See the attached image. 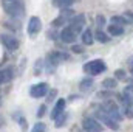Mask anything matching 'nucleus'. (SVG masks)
<instances>
[{
    "label": "nucleus",
    "mask_w": 133,
    "mask_h": 132,
    "mask_svg": "<svg viewBox=\"0 0 133 132\" xmlns=\"http://www.w3.org/2000/svg\"><path fill=\"white\" fill-rule=\"evenodd\" d=\"M5 9L12 17H22L25 14V6H23L22 0H6L5 2Z\"/></svg>",
    "instance_id": "1"
},
{
    "label": "nucleus",
    "mask_w": 133,
    "mask_h": 132,
    "mask_svg": "<svg viewBox=\"0 0 133 132\" xmlns=\"http://www.w3.org/2000/svg\"><path fill=\"white\" fill-rule=\"evenodd\" d=\"M105 70H107V65H105V62H104V61H101V59L90 61V62H87V64L84 65V71H85L87 75H90V76L101 75V73H102V71H105Z\"/></svg>",
    "instance_id": "2"
},
{
    "label": "nucleus",
    "mask_w": 133,
    "mask_h": 132,
    "mask_svg": "<svg viewBox=\"0 0 133 132\" xmlns=\"http://www.w3.org/2000/svg\"><path fill=\"white\" fill-rule=\"evenodd\" d=\"M102 109H104V110L107 112V115L111 117L115 121H121V120H122V113L119 112V107H118V104H116L113 99H107V101L104 103Z\"/></svg>",
    "instance_id": "3"
},
{
    "label": "nucleus",
    "mask_w": 133,
    "mask_h": 132,
    "mask_svg": "<svg viewBox=\"0 0 133 132\" xmlns=\"http://www.w3.org/2000/svg\"><path fill=\"white\" fill-rule=\"evenodd\" d=\"M96 118L99 120L101 123H104L105 126H108L110 129H113V131H118V129H119L118 121H115L111 117H108V115H107V112H105L104 109H99V110L96 112Z\"/></svg>",
    "instance_id": "4"
},
{
    "label": "nucleus",
    "mask_w": 133,
    "mask_h": 132,
    "mask_svg": "<svg viewBox=\"0 0 133 132\" xmlns=\"http://www.w3.org/2000/svg\"><path fill=\"white\" fill-rule=\"evenodd\" d=\"M48 93V84L46 82H39V84H34L30 90V95L33 98H42Z\"/></svg>",
    "instance_id": "5"
},
{
    "label": "nucleus",
    "mask_w": 133,
    "mask_h": 132,
    "mask_svg": "<svg viewBox=\"0 0 133 132\" xmlns=\"http://www.w3.org/2000/svg\"><path fill=\"white\" fill-rule=\"evenodd\" d=\"M84 25H85V16L84 14H77V16H73L71 19H70V27L76 31V33L79 34V31L84 28Z\"/></svg>",
    "instance_id": "6"
},
{
    "label": "nucleus",
    "mask_w": 133,
    "mask_h": 132,
    "mask_svg": "<svg viewBox=\"0 0 133 132\" xmlns=\"http://www.w3.org/2000/svg\"><path fill=\"white\" fill-rule=\"evenodd\" d=\"M40 30H42V22H40V19H39L37 16H33V17L30 19V22H28V34H30L31 37H34Z\"/></svg>",
    "instance_id": "7"
},
{
    "label": "nucleus",
    "mask_w": 133,
    "mask_h": 132,
    "mask_svg": "<svg viewBox=\"0 0 133 132\" xmlns=\"http://www.w3.org/2000/svg\"><path fill=\"white\" fill-rule=\"evenodd\" d=\"M82 124H84V129L88 132H101V129H102L101 123L95 118H84Z\"/></svg>",
    "instance_id": "8"
},
{
    "label": "nucleus",
    "mask_w": 133,
    "mask_h": 132,
    "mask_svg": "<svg viewBox=\"0 0 133 132\" xmlns=\"http://www.w3.org/2000/svg\"><path fill=\"white\" fill-rule=\"evenodd\" d=\"M76 36H77V33L71 27H66V28L62 30V33H61V40L65 42V44H73L76 40Z\"/></svg>",
    "instance_id": "9"
},
{
    "label": "nucleus",
    "mask_w": 133,
    "mask_h": 132,
    "mask_svg": "<svg viewBox=\"0 0 133 132\" xmlns=\"http://www.w3.org/2000/svg\"><path fill=\"white\" fill-rule=\"evenodd\" d=\"M2 42L5 45V48H8L9 51H16L19 48V40L14 37V36H2Z\"/></svg>",
    "instance_id": "10"
},
{
    "label": "nucleus",
    "mask_w": 133,
    "mask_h": 132,
    "mask_svg": "<svg viewBox=\"0 0 133 132\" xmlns=\"http://www.w3.org/2000/svg\"><path fill=\"white\" fill-rule=\"evenodd\" d=\"M68 59H70V56H68L66 53H62V51H53V53L48 55V61L53 62L54 65H57V64L62 62V61H68Z\"/></svg>",
    "instance_id": "11"
},
{
    "label": "nucleus",
    "mask_w": 133,
    "mask_h": 132,
    "mask_svg": "<svg viewBox=\"0 0 133 132\" xmlns=\"http://www.w3.org/2000/svg\"><path fill=\"white\" fill-rule=\"evenodd\" d=\"M65 99L64 98H61V99H57V103H56V106L53 107V110H51V118L53 120H56L59 115H62L64 113V110H65Z\"/></svg>",
    "instance_id": "12"
},
{
    "label": "nucleus",
    "mask_w": 133,
    "mask_h": 132,
    "mask_svg": "<svg viewBox=\"0 0 133 132\" xmlns=\"http://www.w3.org/2000/svg\"><path fill=\"white\" fill-rule=\"evenodd\" d=\"M11 79H12V70L11 68H6V70H2L0 71V84L9 82Z\"/></svg>",
    "instance_id": "13"
},
{
    "label": "nucleus",
    "mask_w": 133,
    "mask_h": 132,
    "mask_svg": "<svg viewBox=\"0 0 133 132\" xmlns=\"http://www.w3.org/2000/svg\"><path fill=\"white\" fill-rule=\"evenodd\" d=\"M82 42H84L85 45H91V44L95 42V36H93V33H91L90 28H87V30L82 33Z\"/></svg>",
    "instance_id": "14"
},
{
    "label": "nucleus",
    "mask_w": 133,
    "mask_h": 132,
    "mask_svg": "<svg viewBox=\"0 0 133 132\" xmlns=\"http://www.w3.org/2000/svg\"><path fill=\"white\" fill-rule=\"evenodd\" d=\"M124 33V27L122 25H116V23H111L108 27V34L110 36H121Z\"/></svg>",
    "instance_id": "15"
},
{
    "label": "nucleus",
    "mask_w": 133,
    "mask_h": 132,
    "mask_svg": "<svg viewBox=\"0 0 133 132\" xmlns=\"http://www.w3.org/2000/svg\"><path fill=\"white\" fill-rule=\"evenodd\" d=\"M74 2H77V0H53V5L54 6H57V8H68V6H71Z\"/></svg>",
    "instance_id": "16"
},
{
    "label": "nucleus",
    "mask_w": 133,
    "mask_h": 132,
    "mask_svg": "<svg viewBox=\"0 0 133 132\" xmlns=\"http://www.w3.org/2000/svg\"><path fill=\"white\" fill-rule=\"evenodd\" d=\"M95 39H96V40H99L101 44H105V42H108V40H110V36H107V34L99 28V30L95 33Z\"/></svg>",
    "instance_id": "17"
},
{
    "label": "nucleus",
    "mask_w": 133,
    "mask_h": 132,
    "mask_svg": "<svg viewBox=\"0 0 133 132\" xmlns=\"http://www.w3.org/2000/svg\"><path fill=\"white\" fill-rule=\"evenodd\" d=\"M116 79H113V78H105L104 81H102V86L105 87V89H108V90H113V89H116Z\"/></svg>",
    "instance_id": "18"
},
{
    "label": "nucleus",
    "mask_w": 133,
    "mask_h": 132,
    "mask_svg": "<svg viewBox=\"0 0 133 132\" xmlns=\"http://www.w3.org/2000/svg\"><path fill=\"white\" fill-rule=\"evenodd\" d=\"M111 23H116V25H122L124 27V23H127V20L124 19V16H113L111 17Z\"/></svg>",
    "instance_id": "19"
},
{
    "label": "nucleus",
    "mask_w": 133,
    "mask_h": 132,
    "mask_svg": "<svg viewBox=\"0 0 133 132\" xmlns=\"http://www.w3.org/2000/svg\"><path fill=\"white\" fill-rule=\"evenodd\" d=\"M91 86H93V79L87 78L81 82V90H88V89H91Z\"/></svg>",
    "instance_id": "20"
},
{
    "label": "nucleus",
    "mask_w": 133,
    "mask_h": 132,
    "mask_svg": "<svg viewBox=\"0 0 133 132\" xmlns=\"http://www.w3.org/2000/svg\"><path fill=\"white\" fill-rule=\"evenodd\" d=\"M122 95H125L129 99H132V101H133V84H130V86H125V89H124Z\"/></svg>",
    "instance_id": "21"
},
{
    "label": "nucleus",
    "mask_w": 133,
    "mask_h": 132,
    "mask_svg": "<svg viewBox=\"0 0 133 132\" xmlns=\"http://www.w3.org/2000/svg\"><path fill=\"white\" fill-rule=\"evenodd\" d=\"M65 120H66V115H65V113L59 115V117L56 118V128H62V126L65 124Z\"/></svg>",
    "instance_id": "22"
},
{
    "label": "nucleus",
    "mask_w": 133,
    "mask_h": 132,
    "mask_svg": "<svg viewBox=\"0 0 133 132\" xmlns=\"http://www.w3.org/2000/svg\"><path fill=\"white\" fill-rule=\"evenodd\" d=\"M31 132H46V126L43 123H36Z\"/></svg>",
    "instance_id": "23"
},
{
    "label": "nucleus",
    "mask_w": 133,
    "mask_h": 132,
    "mask_svg": "<svg viewBox=\"0 0 133 132\" xmlns=\"http://www.w3.org/2000/svg\"><path fill=\"white\" fill-rule=\"evenodd\" d=\"M115 76H116V79H121V81H125V78H127V73L124 71V70H116L115 71Z\"/></svg>",
    "instance_id": "24"
},
{
    "label": "nucleus",
    "mask_w": 133,
    "mask_h": 132,
    "mask_svg": "<svg viewBox=\"0 0 133 132\" xmlns=\"http://www.w3.org/2000/svg\"><path fill=\"white\" fill-rule=\"evenodd\" d=\"M96 25H98L99 28H102V27L105 25V16H102V14L96 16Z\"/></svg>",
    "instance_id": "25"
},
{
    "label": "nucleus",
    "mask_w": 133,
    "mask_h": 132,
    "mask_svg": "<svg viewBox=\"0 0 133 132\" xmlns=\"http://www.w3.org/2000/svg\"><path fill=\"white\" fill-rule=\"evenodd\" d=\"M45 110H46V106H45V104H43V106H40V107H39V110H37V117H39V118H42V117L45 115Z\"/></svg>",
    "instance_id": "26"
},
{
    "label": "nucleus",
    "mask_w": 133,
    "mask_h": 132,
    "mask_svg": "<svg viewBox=\"0 0 133 132\" xmlns=\"http://www.w3.org/2000/svg\"><path fill=\"white\" fill-rule=\"evenodd\" d=\"M124 19H125L127 22H130V23H133V13H132V11H127V13L124 14Z\"/></svg>",
    "instance_id": "27"
},
{
    "label": "nucleus",
    "mask_w": 133,
    "mask_h": 132,
    "mask_svg": "<svg viewBox=\"0 0 133 132\" xmlns=\"http://www.w3.org/2000/svg\"><path fill=\"white\" fill-rule=\"evenodd\" d=\"M71 50H73L74 53H82V51H84V48H82L81 45H73V47H71Z\"/></svg>",
    "instance_id": "28"
},
{
    "label": "nucleus",
    "mask_w": 133,
    "mask_h": 132,
    "mask_svg": "<svg viewBox=\"0 0 133 132\" xmlns=\"http://www.w3.org/2000/svg\"><path fill=\"white\" fill-rule=\"evenodd\" d=\"M98 97H99V98H104V97H108V98H110V97H111V92H99Z\"/></svg>",
    "instance_id": "29"
},
{
    "label": "nucleus",
    "mask_w": 133,
    "mask_h": 132,
    "mask_svg": "<svg viewBox=\"0 0 133 132\" xmlns=\"http://www.w3.org/2000/svg\"><path fill=\"white\" fill-rule=\"evenodd\" d=\"M129 65H130V73L133 75V59L130 61V62H129Z\"/></svg>",
    "instance_id": "30"
},
{
    "label": "nucleus",
    "mask_w": 133,
    "mask_h": 132,
    "mask_svg": "<svg viewBox=\"0 0 133 132\" xmlns=\"http://www.w3.org/2000/svg\"><path fill=\"white\" fill-rule=\"evenodd\" d=\"M5 2H6V0H5Z\"/></svg>",
    "instance_id": "31"
}]
</instances>
